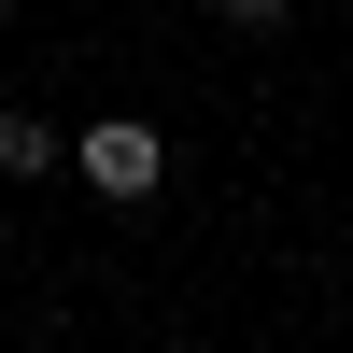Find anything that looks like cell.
Instances as JSON below:
<instances>
[{"label":"cell","instance_id":"cell-1","mask_svg":"<svg viewBox=\"0 0 353 353\" xmlns=\"http://www.w3.org/2000/svg\"><path fill=\"white\" fill-rule=\"evenodd\" d=\"M71 170H85L99 198H156V184H170V141L141 128V113H99V128L71 141Z\"/></svg>","mask_w":353,"mask_h":353},{"label":"cell","instance_id":"cell-2","mask_svg":"<svg viewBox=\"0 0 353 353\" xmlns=\"http://www.w3.org/2000/svg\"><path fill=\"white\" fill-rule=\"evenodd\" d=\"M43 170H71V141L43 113H0V184H43Z\"/></svg>","mask_w":353,"mask_h":353},{"label":"cell","instance_id":"cell-3","mask_svg":"<svg viewBox=\"0 0 353 353\" xmlns=\"http://www.w3.org/2000/svg\"><path fill=\"white\" fill-rule=\"evenodd\" d=\"M212 14H226V28H283L297 0H212Z\"/></svg>","mask_w":353,"mask_h":353}]
</instances>
